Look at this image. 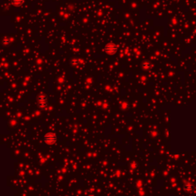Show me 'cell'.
Segmentation results:
<instances>
[{
	"label": "cell",
	"mask_w": 196,
	"mask_h": 196,
	"mask_svg": "<svg viewBox=\"0 0 196 196\" xmlns=\"http://www.w3.org/2000/svg\"><path fill=\"white\" fill-rule=\"evenodd\" d=\"M104 50L109 54H115L117 51V47L114 44H108L104 48Z\"/></svg>",
	"instance_id": "cell-1"
},
{
	"label": "cell",
	"mask_w": 196,
	"mask_h": 196,
	"mask_svg": "<svg viewBox=\"0 0 196 196\" xmlns=\"http://www.w3.org/2000/svg\"><path fill=\"white\" fill-rule=\"evenodd\" d=\"M12 2L15 5H21L22 4H23L24 0H12Z\"/></svg>",
	"instance_id": "cell-2"
}]
</instances>
